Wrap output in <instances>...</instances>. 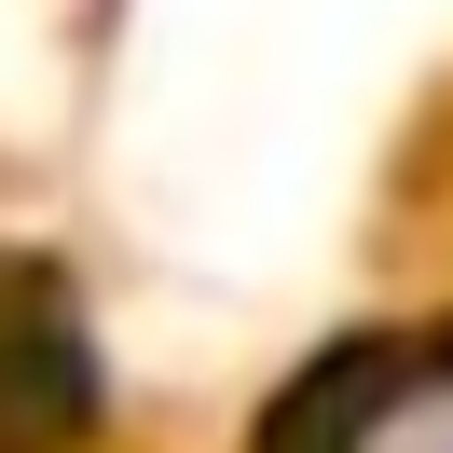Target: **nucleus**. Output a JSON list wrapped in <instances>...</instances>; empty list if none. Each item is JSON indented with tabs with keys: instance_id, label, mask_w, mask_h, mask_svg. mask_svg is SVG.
I'll use <instances>...</instances> for the list:
<instances>
[{
	"instance_id": "obj_1",
	"label": "nucleus",
	"mask_w": 453,
	"mask_h": 453,
	"mask_svg": "<svg viewBox=\"0 0 453 453\" xmlns=\"http://www.w3.org/2000/svg\"><path fill=\"white\" fill-rule=\"evenodd\" d=\"M261 453H453V330L440 343H357L275 398Z\"/></svg>"
}]
</instances>
